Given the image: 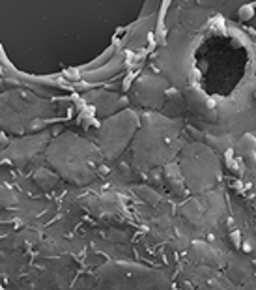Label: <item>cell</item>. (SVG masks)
Wrapping results in <instances>:
<instances>
[{
	"label": "cell",
	"instance_id": "1",
	"mask_svg": "<svg viewBox=\"0 0 256 290\" xmlns=\"http://www.w3.org/2000/svg\"><path fill=\"white\" fill-rule=\"evenodd\" d=\"M239 15L243 17V19H249V17H250V8H243V9L239 11Z\"/></svg>",
	"mask_w": 256,
	"mask_h": 290
}]
</instances>
